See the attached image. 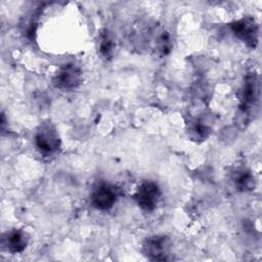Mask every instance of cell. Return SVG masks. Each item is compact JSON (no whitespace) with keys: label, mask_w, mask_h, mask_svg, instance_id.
<instances>
[{"label":"cell","mask_w":262,"mask_h":262,"mask_svg":"<svg viewBox=\"0 0 262 262\" xmlns=\"http://www.w3.org/2000/svg\"><path fill=\"white\" fill-rule=\"evenodd\" d=\"M233 35L250 48H256L259 39V27L255 18L247 15L229 25Z\"/></svg>","instance_id":"8992f818"},{"label":"cell","mask_w":262,"mask_h":262,"mask_svg":"<svg viewBox=\"0 0 262 262\" xmlns=\"http://www.w3.org/2000/svg\"><path fill=\"white\" fill-rule=\"evenodd\" d=\"M83 81V71L75 62H67L60 66L52 77V84L61 91L77 89Z\"/></svg>","instance_id":"3957f363"},{"label":"cell","mask_w":262,"mask_h":262,"mask_svg":"<svg viewBox=\"0 0 262 262\" xmlns=\"http://www.w3.org/2000/svg\"><path fill=\"white\" fill-rule=\"evenodd\" d=\"M172 242L164 234H156L144 239L141 253L150 261H169L171 257Z\"/></svg>","instance_id":"277c9868"},{"label":"cell","mask_w":262,"mask_h":262,"mask_svg":"<svg viewBox=\"0 0 262 262\" xmlns=\"http://www.w3.org/2000/svg\"><path fill=\"white\" fill-rule=\"evenodd\" d=\"M2 247L11 254L25 251L29 244V234L23 229H10L2 234Z\"/></svg>","instance_id":"9c48e42d"},{"label":"cell","mask_w":262,"mask_h":262,"mask_svg":"<svg viewBox=\"0 0 262 262\" xmlns=\"http://www.w3.org/2000/svg\"><path fill=\"white\" fill-rule=\"evenodd\" d=\"M34 142L38 151L45 157L56 154L61 144L58 131L55 125L49 120L39 124L35 131Z\"/></svg>","instance_id":"7a4b0ae2"},{"label":"cell","mask_w":262,"mask_h":262,"mask_svg":"<svg viewBox=\"0 0 262 262\" xmlns=\"http://www.w3.org/2000/svg\"><path fill=\"white\" fill-rule=\"evenodd\" d=\"M115 42L111 37L110 33L106 30H102L98 34V41H97V48L100 56L104 59H111L114 56L115 52Z\"/></svg>","instance_id":"8fae6325"},{"label":"cell","mask_w":262,"mask_h":262,"mask_svg":"<svg viewBox=\"0 0 262 262\" xmlns=\"http://www.w3.org/2000/svg\"><path fill=\"white\" fill-rule=\"evenodd\" d=\"M231 180L236 190L251 191L256 186V179L251 170L246 167H236L231 172Z\"/></svg>","instance_id":"30bf717a"},{"label":"cell","mask_w":262,"mask_h":262,"mask_svg":"<svg viewBox=\"0 0 262 262\" xmlns=\"http://www.w3.org/2000/svg\"><path fill=\"white\" fill-rule=\"evenodd\" d=\"M121 193L119 187L107 182H98L91 190L90 203L97 210L107 211L114 207Z\"/></svg>","instance_id":"5b68a950"},{"label":"cell","mask_w":262,"mask_h":262,"mask_svg":"<svg viewBox=\"0 0 262 262\" xmlns=\"http://www.w3.org/2000/svg\"><path fill=\"white\" fill-rule=\"evenodd\" d=\"M239 113L244 122L250 121V116L258 105L260 98V81L255 72H249L244 78L243 86L239 90Z\"/></svg>","instance_id":"6da1fadb"},{"label":"cell","mask_w":262,"mask_h":262,"mask_svg":"<svg viewBox=\"0 0 262 262\" xmlns=\"http://www.w3.org/2000/svg\"><path fill=\"white\" fill-rule=\"evenodd\" d=\"M185 126L187 136L194 142L206 140L212 132V125L204 113L189 116L185 121Z\"/></svg>","instance_id":"ba28073f"},{"label":"cell","mask_w":262,"mask_h":262,"mask_svg":"<svg viewBox=\"0 0 262 262\" xmlns=\"http://www.w3.org/2000/svg\"><path fill=\"white\" fill-rule=\"evenodd\" d=\"M161 195L160 186L154 181L146 180L137 187L134 193V200L143 211L152 212L157 208Z\"/></svg>","instance_id":"52a82bcc"}]
</instances>
